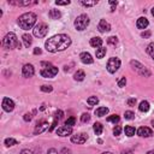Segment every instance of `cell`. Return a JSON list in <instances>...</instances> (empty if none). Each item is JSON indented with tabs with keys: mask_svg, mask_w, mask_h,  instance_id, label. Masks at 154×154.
I'll return each instance as SVG.
<instances>
[{
	"mask_svg": "<svg viewBox=\"0 0 154 154\" xmlns=\"http://www.w3.org/2000/svg\"><path fill=\"white\" fill-rule=\"evenodd\" d=\"M71 45V38L65 34H58L52 37H49L45 42V48L51 53L61 52V51L66 49Z\"/></svg>",
	"mask_w": 154,
	"mask_h": 154,
	"instance_id": "1",
	"label": "cell"
},
{
	"mask_svg": "<svg viewBox=\"0 0 154 154\" xmlns=\"http://www.w3.org/2000/svg\"><path fill=\"white\" fill-rule=\"evenodd\" d=\"M36 19H37V17H36V15L34 14V12H27V14H23L22 16H19L17 23H18L21 29L29 30L35 25Z\"/></svg>",
	"mask_w": 154,
	"mask_h": 154,
	"instance_id": "2",
	"label": "cell"
},
{
	"mask_svg": "<svg viewBox=\"0 0 154 154\" xmlns=\"http://www.w3.org/2000/svg\"><path fill=\"white\" fill-rule=\"evenodd\" d=\"M1 45L6 48V49H15V48H21V43L18 41V37L15 33H9L5 35V37L3 38Z\"/></svg>",
	"mask_w": 154,
	"mask_h": 154,
	"instance_id": "3",
	"label": "cell"
},
{
	"mask_svg": "<svg viewBox=\"0 0 154 154\" xmlns=\"http://www.w3.org/2000/svg\"><path fill=\"white\" fill-rule=\"evenodd\" d=\"M73 25H75V28H76L77 30H80V31L84 30V29L88 27V25H89V17H88L87 15H80L78 17L75 19Z\"/></svg>",
	"mask_w": 154,
	"mask_h": 154,
	"instance_id": "4",
	"label": "cell"
},
{
	"mask_svg": "<svg viewBox=\"0 0 154 154\" xmlns=\"http://www.w3.org/2000/svg\"><path fill=\"white\" fill-rule=\"evenodd\" d=\"M48 33V25L46 23H38L36 24L34 29H33V34L34 36L38 37V38H41V37H45Z\"/></svg>",
	"mask_w": 154,
	"mask_h": 154,
	"instance_id": "5",
	"label": "cell"
},
{
	"mask_svg": "<svg viewBox=\"0 0 154 154\" xmlns=\"http://www.w3.org/2000/svg\"><path fill=\"white\" fill-rule=\"evenodd\" d=\"M130 64H131L133 69H134L137 73H140L141 76H145V77H149V76H150V71H149L145 65H142L141 63H138V61H136V60H131Z\"/></svg>",
	"mask_w": 154,
	"mask_h": 154,
	"instance_id": "6",
	"label": "cell"
},
{
	"mask_svg": "<svg viewBox=\"0 0 154 154\" xmlns=\"http://www.w3.org/2000/svg\"><path fill=\"white\" fill-rule=\"evenodd\" d=\"M120 68V60L118 58H111L107 63V70L110 73H114V72H117L118 69Z\"/></svg>",
	"mask_w": 154,
	"mask_h": 154,
	"instance_id": "7",
	"label": "cell"
},
{
	"mask_svg": "<svg viewBox=\"0 0 154 154\" xmlns=\"http://www.w3.org/2000/svg\"><path fill=\"white\" fill-rule=\"evenodd\" d=\"M57 73H58V68H56L53 65L42 69L41 72H40V75L42 77H45V78H52V77H54Z\"/></svg>",
	"mask_w": 154,
	"mask_h": 154,
	"instance_id": "8",
	"label": "cell"
},
{
	"mask_svg": "<svg viewBox=\"0 0 154 154\" xmlns=\"http://www.w3.org/2000/svg\"><path fill=\"white\" fill-rule=\"evenodd\" d=\"M35 73V69L34 66L31 65V64H25V65L23 66L22 69V75L23 77H25V78H30V77H33Z\"/></svg>",
	"mask_w": 154,
	"mask_h": 154,
	"instance_id": "9",
	"label": "cell"
},
{
	"mask_svg": "<svg viewBox=\"0 0 154 154\" xmlns=\"http://www.w3.org/2000/svg\"><path fill=\"white\" fill-rule=\"evenodd\" d=\"M87 140H88V135L87 134H77V135H73L71 137V141L73 143H77V145H83L87 142Z\"/></svg>",
	"mask_w": 154,
	"mask_h": 154,
	"instance_id": "10",
	"label": "cell"
},
{
	"mask_svg": "<svg viewBox=\"0 0 154 154\" xmlns=\"http://www.w3.org/2000/svg\"><path fill=\"white\" fill-rule=\"evenodd\" d=\"M3 108L6 112H12V111L15 110V102H14V100H11L9 98H4L3 99Z\"/></svg>",
	"mask_w": 154,
	"mask_h": 154,
	"instance_id": "11",
	"label": "cell"
},
{
	"mask_svg": "<svg viewBox=\"0 0 154 154\" xmlns=\"http://www.w3.org/2000/svg\"><path fill=\"white\" fill-rule=\"evenodd\" d=\"M72 134V128L71 126H66V125H63L60 128L57 129V135L61 136V137H65Z\"/></svg>",
	"mask_w": 154,
	"mask_h": 154,
	"instance_id": "12",
	"label": "cell"
},
{
	"mask_svg": "<svg viewBox=\"0 0 154 154\" xmlns=\"http://www.w3.org/2000/svg\"><path fill=\"white\" fill-rule=\"evenodd\" d=\"M48 128V123L46 120H41V122H38L35 126V130H34V134L37 135V134H41L42 131H45L46 129Z\"/></svg>",
	"mask_w": 154,
	"mask_h": 154,
	"instance_id": "13",
	"label": "cell"
},
{
	"mask_svg": "<svg viewBox=\"0 0 154 154\" xmlns=\"http://www.w3.org/2000/svg\"><path fill=\"white\" fill-rule=\"evenodd\" d=\"M137 135L141 137H149L153 135V131H152V129H149L147 126H141L137 130Z\"/></svg>",
	"mask_w": 154,
	"mask_h": 154,
	"instance_id": "14",
	"label": "cell"
},
{
	"mask_svg": "<svg viewBox=\"0 0 154 154\" xmlns=\"http://www.w3.org/2000/svg\"><path fill=\"white\" fill-rule=\"evenodd\" d=\"M99 30L101 33H106L111 30V24L108 22H106V19H101L99 22Z\"/></svg>",
	"mask_w": 154,
	"mask_h": 154,
	"instance_id": "15",
	"label": "cell"
},
{
	"mask_svg": "<svg viewBox=\"0 0 154 154\" xmlns=\"http://www.w3.org/2000/svg\"><path fill=\"white\" fill-rule=\"evenodd\" d=\"M80 59L83 64H93L94 63V59L92 58V56L89 54L88 52H83L80 54Z\"/></svg>",
	"mask_w": 154,
	"mask_h": 154,
	"instance_id": "16",
	"label": "cell"
},
{
	"mask_svg": "<svg viewBox=\"0 0 154 154\" xmlns=\"http://www.w3.org/2000/svg\"><path fill=\"white\" fill-rule=\"evenodd\" d=\"M148 24H149V22H148V19L146 17H140L137 19V22H136V27L138 29H146L148 27Z\"/></svg>",
	"mask_w": 154,
	"mask_h": 154,
	"instance_id": "17",
	"label": "cell"
},
{
	"mask_svg": "<svg viewBox=\"0 0 154 154\" xmlns=\"http://www.w3.org/2000/svg\"><path fill=\"white\" fill-rule=\"evenodd\" d=\"M91 46L95 47V48H100L102 46V38H100V37H93V38H91Z\"/></svg>",
	"mask_w": 154,
	"mask_h": 154,
	"instance_id": "18",
	"label": "cell"
},
{
	"mask_svg": "<svg viewBox=\"0 0 154 154\" xmlns=\"http://www.w3.org/2000/svg\"><path fill=\"white\" fill-rule=\"evenodd\" d=\"M22 38H23V42H24V46H25V47H30V46H31V43H33L31 35H29V34H24V35L22 36Z\"/></svg>",
	"mask_w": 154,
	"mask_h": 154,
	"instance_id": "19",
	"label": "cell"
},
{
	"mask_svg": "<svg viewBox=\"0 0 154 154\" xmlns=\"http://www.w3.org/2000/svg\"><path fill=\"white\" fill-rule=\"evenodd\" d=\"M108 113V108L107 107H99L95 110V114L98 116V117H104V116H106Z\"/></svg>",
	"mask_w": 154,
	"mask_h": 154,
	"instance_id": "20",
	"label": "cell"
},
{
	"mask_svg": "<svg viewBox=\"0 0 154 154\" xmlns=\"http://www.w3.org/2000/svg\"><path fill=\"white\" fill-rule=\"evenodd\" d=\"M49 17L52 18V19H59L61 17V14H60V11L59 10H56V9H52L49 11Z\"/></svg>",
	"mask_w": 154,
	"mask_h": 154,
	"instance_id": "21",
	"label": "cell"
},
{
	"mask_svg": "<svg viewBox=\"0 0 154 154\" xmlns=\"http://www.w3.org/2000/svg\"><path fill=\"white\" fill-rule=\"evenodd\" d=\"M149 108H150V106H149V102L148 101H141V104L138 106V110L141 112H148Z\"/></svg>",
	"mask_w": 154,
	"mask_h": 154,
	"instance_id": "22",
	"label": "cell"
},
{
	"mask_svg": "<svg viewBox=\"0 0 154 154\" xmlns=\"http://www.w3.org/2000/svg\"><path fill=\"white\" fill-rule=\"evenodd\" d=\"M84 77H86V73L83 70H78V71H76V73L73 75V78L75 81H83L84 80Z\"/></svg>",
	"mask_w": 154,
	"mask_h": 154,
	"instance_id": "23",
	"label": "cell"
},
{
	"mask_svg": "<svg viewBox=\"0 0 154 154\" xmlns=\"http://www.w3.org/2000/svg\"><path fill=\"white\" fill-rule=\"evenodd\" d=\"M124 131H125V135H126L128 137H131V136L135 135V128L131 126V125H128V126H125Z\"/></svg>",
	"mask_w": 154,
	"mask_h": 154,
	"instance_id": "24",
	"label": "cell"
},
{
	"mask_svg": "<svg viewBox=\"0 0 154 154\" xmlns=\"http://www.w3.org/2000/svg\"><path fill=\"white\" fill-rule=\"evenodd\" d=\"M105 56H106V48L100 47V48L96 49V58L98 59H102Z\"/></svg>",
	"mask_w": 154,
	"mask_h": 154,
	"instance_id": "25",
	"label": "cell"
},
{
	"mask_svg": "<svg viewBox=\"0 0 154 154\" xmlns=\"http://www.w3.org/2000/svg\"><path fill=\"white\" fill-rule=\"evenodd\" d=\"M93 130L95 133V135H101L102 134V130H104V128H102V125L100 123H95L94 126H93Z\"/></svg>",
	"mask_w": 154,
	"mask_h": 154,
	"instance_id": "26",
	"label": "cell"
},
{
	"mask_svg": "<svg viewBox=\"0 0 154 154\" xmlns=\"http://www.w3.org/2000/svg\"><path fill=\"white\" fill-rule=\"evenodd\" d=\"M106 120L111 122V123H114V124H118L119 120H120V118H119V116H117V114H112V116H110V117H107Z\"/></svg>",
	"mask_w": 154,
	"mask_h": 154,
	"instance_id": "27",
	"label": "cell"
},
{
	"mask_svg": "<svg viewBox=\"0 0 154 154\" xmlns=\"http://www.w3.org/2000/svg\"><path fill=\"white\" fill-rule=\"evenodd\" d=\"M5 146L6 147H12V146H15V145H17L18 142H17V141L15 140V138H12V137H10V138H6L5 140Z\"/></svg>",
	"mask_w": 154,
	"mask_h": 154,
	"instance_id": "28",
	"label": "cell"
},
{
	"mask_svg": "<svg viewBox=\"0 0 154 154\" xmlns=\"http://www.w3.org/2000/svg\"><path fill=\"white\" fill-rule=\"evenodd\" d=\"M147 53L150 56V58L154 60V42H152V43H149L148 46H147Z\"/></svg>",
	"mask_w": 154,
	"mask_h": 154,
	"instance_id": "29",
	"label": "cell"
},
{
	"mask_svg": "<svg viewBox=\"0 0 154 154\" xmlns=\"http://www.w3.org/2000/svg\"><path fill=\"white\" fill-rule=\"evenodd\" d=\"M87 102H88L89 106H94V105H96L98 102H99V99L96 96H91V98H88Z\"/></svg>",
	"mask_w": 154,
	"mask_h": 154,
	"instance_id": "30",
	"label": "cell"
},
{
	"mask_svg": "<svg viewBox=\"0 0 154 154\" xmlns=\"http://www.w3.org/2000/svg\"><path fill=\"white\" fill-rule=\"evenodd\" d=\"M107 43L111 45V46H116V45L118 43V38H117V36H110V37L107 38Z\"/></svg>",
	"mask_w": 154,
	"mask_h": 154,
	"instance_id": "31",
	"label": "cell"
},
{
	"mask_svg": "<svg viewBox=\"0 0 154 154\" xmlns=\"http://www.w3.org/2000/svg\"><path fill=\"white\" fill-rule=\"evenodd\" d=\"M124 118L128 119V120H131V119L135 118V113L131 112V111H126V112L124 113Z\"/></svg>",
	"mask_w": 154,
	"mask_h": 154,
	"instance_id": "32",
	"label": "cell"
},
{
	"mask_svg": "<svg viewBox=\"0 0 154 154\" xmlns=\"http://www.w3.org/2000/svg\"><path fill=\"white\" fill-rule=\"evenodd\" d=\"M75 124H76V118H75V117H70V118H68V119L65 120V125H66V126H71V128H72Z\"/></svg>",
	"mask_w": 154,
	"mask_h": 154,
	"instance_id": "33",
	"label": "cell"
},
{
	"mask_svg": "<svg viewBox=\"0 0 154 154\" xmlns=\"http://www.w3.org/2000/svg\"><path fill=\"white\" fill-rule=\"evenodd\" d=\"M41 92H43V93H51V92H52L53 91V87L52 86H41Z\"/></svg>",
	"mask_w": 154,
	"mask_h": 154,
	"instance_id": "34",
	"label": "cell"
},
{
	"mask_svg": "<svg viewBox=\"0 0 154 154\" xmlns=\"http://www.w3.org/2000/svg\"><path fill=\"white\" fill-rule=\"evenodd\" d=\"M81 4L83 6H86V7H91V6L98 5V1H96V0H94V1H81Z\"/></svg>",
	"mask_w": 154,
	"mask_h": 154,
	"instance_id": "35",
	"label": "cell"
},
{
	"mask_svg": "<svg viewBox=\"0 0 154 154\" xmlns=\"http://www.w3.org/2000/svg\"><path fill=\"white\" fill-rule=\"evenodd\" d=\"M89 120H91V116H89V113H83L81 116V122L82 123H88Z\"/></svg>",
	"mask_w": 154,
	"mask_h": 154,
	"instance_id": "36",
	"label": "cell"
},
{
	"mask_svg": "<svg viewBox=\"0 0 154 154\" xmlns=\"http://www.w3.org/2000/svg\"><path fill=\"white\" fill-rule=\"evenodd\" d=\"M120 133H122V128H120L119 125H116V128L113 129V134H114V136H119Z\"/></svg>",
	"mask_w": 154,
	"mask_h": 154,
	"instance_id": "37",
	"label": "cell"
},
{
	"mask_svg": "<svg viewBox=\"0 0 154 154\" xmlns=\"http://www.w3.org/2000/svg\"><path fill=\"white\" fill-rule=\"evenodd\" d=\"M70 3H71L70 0H65V1H60V0H57L56 5H58V6H66V5H69Z\"/></svg>",
	"mask_w": 154,
	"mask_h": 154,
	"instance_id": "38",
	"label": "cell"
},
{
	"mask_svg": "<svg viewBox=\"0 0 154 154\" xmlns=\"http://www.w3.org/2000/svg\"><path fill=\"white\" fill-rule=\"evenodd\" d=\"M125 84H126V80H125V77H122V78L118 81V87L123 88V87H125Z\"/></svg>",
	"mask_w": 154,
	"mask_h": 154,
	"instance_id": "39",
	"label": "cell"
},
{
	"mask_svg": "<svg viewBox=\"0 0 154 154\" xmlns=\"http://www.w3.org/2000/svg\"><path fill=\"white\" fill-rule=\"evenodd\" d=\"M23 118H24V120H25V122H30V120H31V118H33V116H31V113H25Z\"/></svg>",
	"mask_w": 154,
	"mask_h": 154,
	"instance_id": "40",
	"label": "cell"
},
{
	"mask_svg": "<svg viewBox=\"0 0 154 154\" xmlns=\"http://www.w3.org/2000/svg\"><path fill=\"white\" fill-rule=\"evenodd\" d=\"M128 105H129V106H135L136 105V99L135 98L129 99V100H128Z\"/></svg>",
	"mask_w": 154,
	"mask_h": 154,
	"instance_id": "41",
	"label": "cell"
},
{
	"mask_svg": "<svg viewBox=\"0 0 154 154\" xmlns=\"http://www.w3.org/2000/svg\"><path fill=\"white\" fill-rule=\"evenodd\" d=\"M141 36L145 37V38H148V37L150 36V31H143L142 34H141Z\"/></svg>",
	"mask_w": 154,
	"mask_h": 154,
	"instance_id": "42",
	"label": "cell"
},
{
	"mask_svg": "<svg viewBox=\"0 0 154 154\" xmlns=\"http://www.w3.org/2000/svg\"><path fill=\"white\" fill-rule=\"evenodd\" d=\"M60 154H71V150L68 149V148H63V150H61Z\"/></svg>",
	"mask_w": 154,
	"mask_h": 154,
	"instance_id": "43",
	"label": "cell"
},
{
	"mask_svg": "<svg viewBox=\"0 0 154 154\" xmlns=\"http://www.w3.org/2000/svg\"><path fill=\"white\" fill-rule=\"evenodd\" d=\"M41 53H42L41 48H38V47H37V48H35V49H34V54H36V56H37V54H41Z\"/></svg>",
	"mask_w": 154,
	"mask_h": 154,
	"instance_id": "44",
	"label": "cell"
},
{
	"mask_svg": "<svg viewBox=\"0 0 154 154\" xmlns=\"http://www.w3.org/2000/svg\"><path fill=\"white\" fill-rule=\"evenodd\" d=\"M47 154H58V152H57L54 148H51V149H48Z\"/></svg>",
	"mask_w": 154,
	"mask_h": 154,
	"instance_id": "45",
	"label": "cell"
},
{
	"mask_svg": "<svg viewBox=\"0 0 154 154\" xmlns=\"http://www.w3.org/2000/svg\"><path fill=\"white\" fill-rule=\"evenodd\" d=\"M21 154H33V152L29 150V149H23V150L21 152Z\"/></svg>",
	"mask_w": 154,
	"mask_h": 154,
	"instance_id": "46",
	"label": "cell"
},
{
	"mask_svg": "<svg viewBox=\"0 0 154 154\" xmlns=\"http://www.w3.org/2000/svg\"><path fill=\"white\" fill-rule=\"evenodd\" d=\"M122 154H133V152L131 150H123Z\"/></svg>",
	"mask_w": 154,
	"mask_h": 154,
	"instance_id": "47",
	"label": "cell"
},
{
	"mask_svg": "<svg viewBox=\"0 0 154 154\" xmlns=\"http://www.w3.org/2000/svg\"><path fill=\"white\" fill-rule=\"evenodd\" d=\"M147 154H154V149H153V150H149V152H147Z\"/></svg>",
	"mask_w": 154,
	"mask_h": 154,
	"instance_id": "48",
	"label": "cell"
},
{
	"mask_svg": "<svg viewBox=\"0 0 154 154\" xmlns=\"http://www.w3.org/2000/svg\"><path fill=\"white\" fill-rule=\"evenodd\" d=\"M102 154H113V153H111V152H104Z\"/></svg>",
	"mask_w": 154,
	"mask_h": 154,
	"instance_id": "49",
	"label": "cell"
},
{
	"mask_svg": "<svg viewBox=\"0 0 154 154\" xmlns=\"http://www.w3.org/2000/svg\"><path fill=\"white\" fill-rule=\"evenodd\" d=\"M152 15H153V16H154V7H153V9H152Z\"/></svg>",
	"mask_w": 154,
	"mask_h": 154,
	"instance_id": "50",
	"label": "cell"
},
{
	"mask_svg": "<svg viewBox=\"0 0 154 154\" xmlns=\"http://www.w3.org/2000/svg\"><path fill=\"white\" fill-rule=\"evenodd\" d=\"M152 124H153V125H154V120H153V122H152Z\"/></svg>",
	"mask_w": 154,
	"mask_h": 154,
	"instance_id": "51",
	"label": "cell"
}]
</instances>
